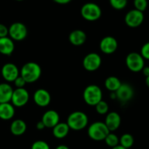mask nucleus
Segmentation results:
<instances>
[{"instance_id":"1","label":"nucleus","mask_w":149,"mask_h":149,"mask_svg":"<svg viewBox=\"0 0 149 149\" xmlns=\"http://www.w3.org/2000/svg\"><path fill=\"white\" fill-rule=\"evenodd\" d=\"M21 76L27 84L36 82L42 74V70L39 64L36 62L26 63L21 68Z\"/></svg>"},{"instance_id":"2","label":"nucleus","mask_w":149,"mask_h":149,"mask_svg":"<svg viewBox=\"0 0 149 149\" xmlns=\"http://www.w3.org/2000/svg\"><path fill=\"white\" fill-rule=\"evenodd\" d=\"M88 118L86 114L82 111H74L67 118V124L70 130L74 131L82 130L86 127Z\"/></svg>"},{"instance_id":"3","label":"nucleus","mask_w":149,"mask_h":149,"mask_svg":"<svg viewBox=\"0 0 149 149\" xmlns=\"http://www.w3.org/2000/svg\"><path fill=\"white\" fill-rule=\"evenodd\" d=\"M83 97L87 104L90 106H95L102 100V91L100 86L92 84L86 86L84 89Z\"/></svg>"},{"instance_id":"4","label":"nucleus","mask_w":149,"mask_h":149,"mask_svg":"<svg viewBox=\"0 0 149 149\" xmlns=\"http://www.w3.org/2000/svg\"><path fill=\"white\" fill-rule=\"evenodd\" d=\"M110 132L104 122L102 121H95L91 124L88 129V136L95 141L104 140Z\"/></svg>"},{"instance_id":"5","label":"nucleus","mask_w":149,"mask_h":149,"mask_svg":"<svg viewBox=\"0 0 149 149\" xmlns=\"http://www.w3.org/2000/svg\"><path fill=\"white\" fill-rule=\"evenodd\" d=\"M83 18L88 21H94L101 17L102 10L98 5L93 2H88L83 5L81 10Z\"/></svg>"},{"instance_id":"6","label":"nucleus","mask_w":149,"mask_h":149,"mask_svg":"<svg viewBox=\"0 0 149 149\" xmlns=\"http://www.w3.org/2000/svg\"><path fill=\"white\" fill-rule=\"evenodd\" d=\"M144 60L141 54L132 52L127 55L126 58V64L130 71L133 72H138L142 71L145 67Z\"/></svg>"},{"instance_id":"7","label":"nucleus","mask_w":149,"mask_h":149,"mask_svg":"<svg viewBox=\"0 0 149 149\" xmlns=\"http://www.w3.org/2000/svg\"><path fill=\"white\" fill-rule=\"evenodd\" d=\"M9 35L13 40L22 41L28 34V29L24 24L15 22L9 27Z\"/></svg>"},{"instance_id":"8","label":"nucleus","mask_w":149,"mask_h":149,"mask_svg":"<svg viewBox=\"0 0 149 149\" xmlns=\"http://www.w3.org/2000/svg\"><path fill=\"white\" fill-rule=\"evenodd\" d=\"M102 64V58L97 53H90L84 57L83 66L88 72H94L98 70Z\"/></svg>"},{"instance_id":"9","label":"nucleus","mask_w":149,"mask_h":149,"mask_svg":"<svg viewBox=\"0 0 149 149\" xmlns=\"http://www.w3.org/2000/svg\"><path fill=\"white\" fill-rule=\"evenodd\" d=\"M144 21V14L141 11L134 9L129 11L125 15L124 21L128 26L131 28L138 27L143 24Z\"/></svg>"},{"instance_id":"10","label":"nucleus","mask_w":149,"mask_h":149,"mask_svg":"<svg viewBox=\"0 0 149 149\" xmlns=\"http://www.w3.org/2000/svg\"><path fill=\"white\" fill-rule=\"evenodd\" d=\"M29 100V94L24 88H16L13 90L11 102L14 107H21L26 105Z\"/></svg>"},{"instance_id":"11","label":"nucleus","mask_w":149,"mask_h":149,"mask_svg":"<svg viewBox=\"0 0 149 149\" xmlns=\"http://www.w3.org/2000/svg\"><path fill=\"white\" fill-rule=\"evenodd\" d=\"M2 76L7 82H14L19 76V70L13 63H6L4 64L1 70Z\"/></svg>"},{"instance_id":"12","label":"nucleus","mask_w":149,"mask_h":149,"mask_svg":"<svg viewBox=\"0 0 149 149\" xmlns=\"http://www.w3.org/2000/svg\"><path fill=\"white\" fill-rule=\"evenodd\" d=\"M115 93L117 100L122 103L130 101L134 97V89L128 84H121V86Z\"/></svg>"},{"instance_id":"13","label":"nucleus","mask_w":149,"mask_h":149,"mask_svg":"<svg viewBox=\"0 0 149 149\" xmlns=\"http://www.w3.org/2000/svg\"><path fill=\"white\" fill-rule=\"evenodd\" d=\"M100 48L102 52L105 54H113L118 48V42L114 37L107 36L100 41Z\"/></svg>"},{"instance_id":"14","label":"nucleus","mask_w":149,"mask_h":149,"mask_svg":"<svg viewBox=\"0 0 149 149\" xmlns=\"http://www.w3.org/2000/svg\"><path fill=\"white\" fill-rule=\"evenodd\" d=\"M34 101L40 107H46L51 101V96L47 90L43 88L37 89L34 94Z\"/></svg>"},{"instance_id":"15","label":"nucleus","mask_w":149,"mask_h":149,"mask_svg":"<svg viewBox=\"0 0 149 149\" xmlns=\"http://www.w3.org/2000/svg\"><path fill=\"white\" fill-rule=\"evenodd\" d=\"M121 118L119 114L116 112H110L107 115L104 121V124L107 126L109 131L114 132L118 130L121 125Z\"/></svg>"},{"instance_id":"16","label":"nucleus","mask_w":149,"mask_h":149,"mask_svg":"<svg viewBox=\"0 0 149 149\" xmlns=\"http://www.w3.org/2000/svg\"><path fill=\"white\" fill-rule=\"evenodd\" d=\"M59 115L56 110H48L43 114L41 121L44 123L47 128H54L56 124L59 123Z\"/></svg>"},{"instance_id":"17","label":"nucleus","mask_w":149,"mask_h":149,"mask_svg":"<svg viewBox=\"0 0 149 149\" xmlns=\"http://www.w3.org/2000/svg\"><path fill=\"white\" fill-rule=\"evenodd\" d=\"M86 34L80 29L74 30L69 35V41L74 46H80L85 43L86 41Z\"/></svg>"},{"instance_id":"18","label":"nucleus","mask_w":149,"mask_h":149,"mask_svg":"<svg viewBox=\"0 0 149 149\" xmlns=\"http://www.w3.org/2000/svg\"><path fill=\"white\" fill-rule=\"evenodd\" d=\"M15 49L13 40L9 37L0 38V54L5 56H10Z\"/></svg>"},{"instance_id":"19","label":"nucleus","mask_w":149,"mask_h":149,"mask_svg":"<svg viewBox=\"0 0 149 149\" xmlns=\"http://www.w3.org/2000/svg\"><path fill=\"white\" fill-rule=\"evenodd\" d=\"M15 115V107L10 102L0 103V118L5 121L10 120Z\"/></svg>"},{"instance_id":"20","label":"nucleus","mask_w":149,"mask_h":149,"mask_svg":"<svg viewBox=\"0 0 149 149\" xmlns=\"http://www.w3.org/2000/svg\"><path fill=\"white\" fill-rule=\"evenodd\" d=\"M13 89L10 84L7 83L0 84V103L11 102Z\"/></svg>"},{"instance_id":"21","label":"nucleus","mask_w":149,"mask_h":149,"mask_svg":"<svg viewBox=\"0 0 149 149\" xmlns=\"http://www.w3.org/2000/svg\"><path fill=\"white\" fill-rule=\"evenodd\" d=\"M26 130V124L21 119L14 120L10 124V132L13 135L21 136Z\"/></svg>"},{"instance_id":"22","label":"nucleus","mask_w":149,"mask_h":149,"mask_svg":"<svg viewBox=\"0 0 149 149\" xmlns=\"http://www.w3.org/2000/svg\"><path fill=\"white\" fill-rule=\"evenodd\" d=\"M70 130V127L67 123L59 122L53 128V134L56 138L62 139L69 134Z\"/></svg>"},{"instance_id":"23","label":"nucleus","mask_w":149,"mask_h":149,"mask_svg":"<svg viewBox=\"0 0 149 149\" xmlns=\"http://www.w3.org/2000/svg\"><path fill=\"white\" fill-rule=\"evenodd\" d=\"M121 84L119 79L116 76H110L104 81L105 88L111 92H116L121 86Z\"/></svg>"},{"instance_id":"24","label":"nucleus","mask_w":149,"mask_h":149,"mask_svg":"<svg viewBox=\"0 0 149 149\" xmlns=\"http://www.w3.org/2000/svg\"><path fill=\"white\" fill-rule=\"evenodd\" d=\"M134 137L129 133H125L119 138V145L127 149L130 148L134 144Z\"/></svg>"},{"instance_id":"25","label":"nucleus","mask_w":149,"mask_h":149,"mask_svg":"<svg viewBox=\"0 0 149 149\" xmlns=\"http://www.w3.org/2000/svg\"><path fill=\"white\" fill-rule=\"evenodd\" d=\"M105 143L110 148H113L119 145V138L114 133L110 132L104 139Z\"/></svg>"},{"instance_id":"26","label":"nucleus","mask_w":149,"mask_h":149,"mask_svg":"<svg viewBox=\"0 0 149 149\" xmlns=\"http://www.w3.org/2000/svg\"><path fill=\"white\" fill-rule=\"evenodd\" d=\"M95 107L96 111L100 115H104V114L107 113L109 110L108 104L103 100H101L100 102H98V104H96Z\"/></svg>"},{"instance_id":"27","label":"nucleus","mask_w":149,"mask_h":149,"mask_svg":"<svg viewBox=\"0 0 149 149\" xmlns=\"http://www.w3.org/2000/svg\"><path fill=\"white\" fill-rule=\"evenodd\" d=\"M112 8L116 10H122L126 8L128 0H109Z\"/></svg>"},{"instance_id":"28","label":"nucleus","mask_w":149,"mask_h":149,"mask_svg":"<svg viewBox=\"0 0 149 149\" xmlns=\"http://www.w3.org/2000/svg\"><path fill=\"white\" fill-rule=\"evenodd\" d=\"M134 9L141 12H144L148 7L147 0H134Z\"/></svg>"},{"instance_id":"29","label":"nucleus","mask_w":149,"mask_h":149,"mask_svg":"<svg viewBox=\"0 0 149 149\" xmlns=\"http://www.w3.org/2000/svg\"><path fill=\"white\" fill-rule=\"evenodd\" d=\"M31 149H50V146L45 141L37 140L31 145Z\"/></svg>"},{"instance_id":"30","label":"nucleus","mask_w":149,"mask_h":149,"mask_svg":"<svg viewBox=\"0 0 149 149\" xmlns=\"http://www.w3.org/2000/svg\"><path fill=\"white\" fill-rule=\"evenodd\" d=\"M140 54L144 59L149 60V42H146L142 46Z\"/></svg>"},{"instance_id":"31","label":"nucleus","mask_w":149,"mask_h":149,"mask_svg":"<svg viewBox=\"0 0 149 149\" xmlns=\"http://www.w3.org/2000/svg\"><path fill=\"white\" fill-rule=\"evenodd\" d=\"M13 83L14 84H15V86H16V88H24L25 85L27 84V83L26 82L25 80H24L21 75H19V76L14 81Z\"/></svg>"},{"instance_id":"32","label":"nucleus","mask_w":149,"mask_h":149,"mask_svg":"<svg viewBox=\"0 0 149 149\" xmlns=\"http://www.w3.org/2000/svg\"><path fill=\"white\" fill-rule=\"evenodd\" d=\"M9 34V29L4 24H0V38L8 37Z\"/></svg>"},{"instance_id":"33","label":"nucleus","mask_w":149,"mask_h":149,"mask_svg":"<svg viewBox=\"0 0 149 149\" xmlns=\"http://www.w3.org/2000/svg\"><path fill=\"white\" fill-rule=\"evenodd\" d=\"M54 1L56 3L59 4V5H66V4L70 3L72 0H54Z\"/></svg>"},{"instance_id":"34","label":"nucleus","mask_w":149,"mask_h":149,"mask_svg":"<svg viewBox=\"0 0 149 149\" xmlns=\"http://www.w3.org/2000/svg\"><path fill=\"white\" fill-rule=\"evenodd\" d=\"M37 127V129L38 130H42L45 128V124H44V123L42 122V121H39V122H37V127Z\"/></svg>"},{"instance_id":"35","label":"nucleus","mask_w":149,"mask_h":149,"mask_svg":"<svg viewBox=\"0 0 149 149\" xmlns=\"http://www.w3.org/2000/svg\"><path fill=\"white\" fill-rule=\"evenodd\" d=\"M143 72V74H144V76H146V78L149 76V67H144L143 69L142 70Z\"/></svg>"},{"instance_id":"36","label":"nucleus","mask_w":149,"mask_h":149,"mask_svg":"<svg viewBox=\"0 0 149 149\" xmlns=\"http://www.w3.org/2000/svg\"><path fill=\"white\" fill-rule=\"evenodd\" d=\"M55 149H70L68 146H65V145H59L57 146Z\"/></svg>"},{"instance_id":"37","label":"nucleus","mask_w":149,"mask_h":149,"mask_svg":"<svg viewBox=\"0 0 149 149\" xmlns=\"http://www.w3.org/2000/svg\"><path fill=\"white\" fill-rule=\"evenodd\" d=\"M111 149H127V148H124V147L121 146V145H118V146H115V147L111 148Z\"/></svg>"},{"instance_id":"38","label":"nucleus","mask_w":149,"mask_h":149,"mask_svg":"<svg viewBox=\"0 0 149 149\" xmlns=\"http://www.w3.org/2000/svg\"><path fill=\"white\" fill-rule=\"evenodd\" d=\"M146 86H147L149 88V76L146 78Z\"/></svg>"},{"instance_id":"39","label":"nucleus","mask_w":149,"mask_h":149,"mask_svg":"<svg viewBox=\"0 0 149 149\" xmlns=\"http://www.w3.org/2000/svg\"><path fill=\"white\" fill-rule=\"evenodd\" d=\"M15 1H17V2H22L24 0H15Z\"/></svg>"}]
</instances>
